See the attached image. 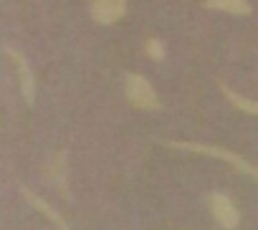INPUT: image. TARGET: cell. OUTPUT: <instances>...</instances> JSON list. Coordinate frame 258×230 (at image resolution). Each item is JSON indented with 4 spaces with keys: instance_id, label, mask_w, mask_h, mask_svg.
Masks as SVG:
<instances>
[{
    "instance_id": "277c9868",
    "label": "cell",
    "mask_w": 258,
    "mask_h": 230,
    "mask_svg": "<svg viewBox=\"0 0 258 230\" xmlns=\"http://www.w3.org/2000/svg\"><path fill=\"white\" fill-rule=\"evenodd\" d=\"M6 56L16 63V71H18V81H21V94H23V99H26L28 104H33V99H36V76H33V71H31L28 61L21 56V51H16V48H11V46H6Z\"/></svg>"
},
{
    "instance_id": "52a82bcc",
    "label": "cell",
    "mask_w": 258,
    "mask_h": 230,
    "mask_svg": "<svg viewBox=\"0 0 258 230\" xmlns=\"http://www.w3.org/2000/svg\"><path fill=\"white\" fill-rule=\"evenodd\" d=\"M210 11H220V13H230V16H248L253 11L250 3L245 0H205L203 3Z\"/></svg>"
},
{
    "instance_id": "6da1fadb",
    "label": "cell",
    "mask_w": 258,
    "mask_h": 230,
    "mask_svg": "<svg viewBox=\"0 0 258 230\" xmlns=\"http://www.w3.org/2000/svg\"><path fill=\"white\" fill-rule=\"evenodd\" d=\"M124 96H126V101L132 104L135 109H142V111H157L162 106L155 86L145 76H140V73H126V79H124Z\"/></svg>"
},
{
    "instance_id": "8992f818",
    "label": "cell",
    "mask_w": 258,
    "mask_h": 230,
    "mask_svg": "<svg viewBox=\"0 0 258 230\" xmlns=\"http://www.w3.org/2000/svg\"><path fill=\"white\" fill-rule=\"evenodd\" d=\"M21 195H23V197H26V200H28V202H31V205L38 210V212H43V215H46V217H48V220H51V222H53L58 230H69V225L63 222V217H61V215H58V212H56V210H53V207H51L46 200H41V197H38L33 190H28L26 185H21Z\"/></svg>"
},
{
    "instance_id": "9c48e42d",
    "label": "cell",
    "mask_w": 258,
    "mask_h": 230,
    "mask_svg": "<svg viewBox=\"0 0 258 230\" xmlns=\"http://www.w3.org/2000/svg\"><path fill=\"white\" fill-rule=\"evenodd\" d=\"M48 175H51V180L63 190V195H66V152H61V155H56L53 157V162H51V167H48Z\"/></svg>"
},
{
    "instance_id": "5b68a950",
    "label": "cell",
    "mask_w": 258,
    "mask_h": 230,
    "mask_svg": "<svg viewBox=\"0 0 258 230\" xmlns=\"http://www.w3.org/2000/svg\"><path fill=\"white\" fill-rule=\"evenodd\" d=\"M89 11H91V18L96 23L111 26V23H116V21L124 18L126 3H124V0H94V3L89 6Z\"/></svg>"
},
{
    "instance_id": "3957f363",
    "label": "cell",
    "mask_w": 258,
    "mask_h": 230,
    "mask_svg": "<svg viewBox=\"0 0 258 230\" xmlns=\"http://www.w3.org/2000/svg\"><path fill=\"white\" fill-rule=\"evenodd\" d=\"M208 207H210V215L215 217V222L223 230H235L240 225V212H238V207L233 205V200L228 195L210 192L208 195Z\"/></svg>"
},
{
    "instance_id": "7a4b0ae2",
    "label": "cell",
    "mask_w": 258,
    "mask_h": 230,
    "mask_svg": "<svg viewBox=\"0 0 258 230\" xmlns=\"http://www.w3.org/2000/svg\"><path fill=\"white\" fill-rule=\"evenodd\" d=\"M170 147H172V149H187V152H198V155H208V157L223 160V162L233 165L238 172H243V175H248V177L258 180V167H255V165H250L248 160L238 157V155H235V152H230V149L213 147V144H195V142H170Z\"/></svg>"
},
{
    "instance_id": "30bf717a",
    "label": "cell",
    "mask_w": 258,
    "mask_h": 230,
    "mask_svg": "<svg viewBox=\"0 0 258 230\" xmlns=\"http://www.w3.org/2000/svg\"><path fill=\"white\" fill-rule=\"evenodd\" d=\"M145 51H147V56L152 58V61H162L165 58V43L160 41V38H147V43H145Z\"/></svg>"
},
{
    "instance_id": "ba28073f",
    "label": "cell",
    "mask_w": 258,
    "mask_h": 230,
    "mask_svg": "<svg viewBox=\"0 0 258 230\" xmlns=\"http://www.w3.org/2000/svg\"><path fill=\"white\" fill-rule=\"evenodd\" d=\"M220 89H223V94L228 96V101L235 106V109H240V111H245V114H253V117H258V101L255 99H248V96H240V94H235L230 86H225V84H220Z\"/></svg>"
}]
</instances>
